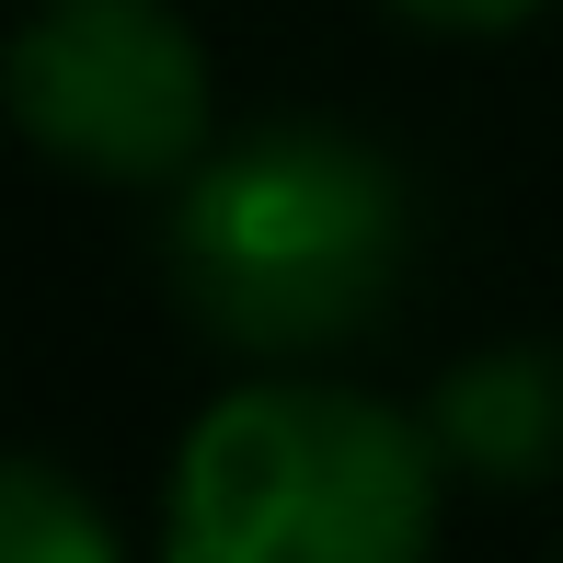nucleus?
I'll list each match as a JSON object with an SVG mask.
<instances>
[{
  "label": "nucleus",
  "instance_id": "obj_1",
  "mask_svg": "<svg viewBox=\"0 0 563 563\" xmlns=\"http://www.w3.org/2000/svg\"><path fill=\"white\" fill-rule=\"evenodd\" d=\"M415 196L391 150H368L334 115H265L242 139H208L173 185L162 276L196 311V334L242 356H311L391 311Z\"/></svg>",
  "mask_w": 563,
  "mask_h": 563
},
{
  "label": "nucleus",
  "instance_id": "obj_2",
  "mask_svg": "<svg viewBox=\"0 0 563 563\" xmlns=\"http://www.w3.org/2000/svg\"><path fill=\"white\" fill-rule=\"evenodd\" d=\"M438 438L334 379H253L185 426L162 483V563H426Z\"/></svg>",
  "mask_w": 563,
  "mask_h": 563
},
{
  "label": "nucleus",
  "instance_id": "obj_3",
  "mask_svg": "<svg viewBox=\"0 0 563 563\" xmlns=\"http://www.w3.org/2000/svg\"><path fill=\"white\" fill-rule=\"evenodd\" d=\"M0 115L92 185H185L208 150V46L173 0H35L0 46Z\"/></svg>",
  "mask_w": 563,
  "mask_h": 563
},
{
  "label": "nucleus",
  "instance_id": "obj_4",
  "mask_svg": "<svg viewBox=\"0 0 563 563\" xmlns=\"http://www.w3.org/2000/svg\"><path fill=\"white\" fill-rule=\"evenodd\" d=\"M426 438L472 483H541L563 460V345H483L426 402Z\"/></svg>",
  "mask_w": 563,
  "mask_h": 563
},
{
  "label": "nucleus",
  "instance_id": "obj_5",
  "mask_svg": "<svg viewBox=\"0 0 563 563\" xmlns=\"http://www.w3.org/2000/svg\"><path fill=\"white\" fill-rule=\"evenodd\" d=\"M0 563H126L115 518L58 460H0Z\"/></svg>",
  "mask_w": 563,
  "mask_h": 563
},
{
  "label": "nucleus",
  "instance_id": "obj_6",
  "mask_svg": "<svg viewBox=\"0 0 563 563\" xmlns=\"http://www.w3.org/2000/svg\"><path fill=\"white\" fill-rule=\"evenodd\" d=\"M402 23H426V35H518L529 12H552V0H391Z\"/></svg>",
  "mask_w": 563,
  "mask_h": 563
}]
</instances>
